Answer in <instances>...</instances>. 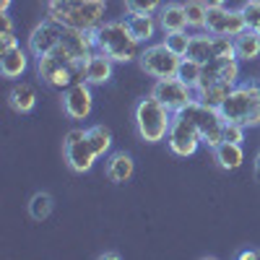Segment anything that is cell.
<instances>
[{
	"label": "cell",
	"instance_id": "7c38bea8",
	"mask_svg": "<svg viewBox=\"0 0 260 260\" xmlns=\"http://www.w3.org/2000/svg\"><path fill=\"white\" fill-rule=\"evenodd\" d=\"M94 110V94H91V83L78 81L71 89L62 91V112L71 120H86Z\"/></svg>",
	"mask_w": 260,
	"mask_h": 260
},
{
	"label": "cell",
	"instance_id": "8d00e7d4",
	"mask_svg": "<svg viewBox=\"0 0 260 260\" xmlns=\"http://www.w3.org/2000/svg\"><path fill=\"white\" fill-rule=\"evenodd\" d=\"M257 3H260V0H257Z\"/></svg>",
	"mask_w": 260,
	"mask_h": 260
},
{
	"label": "cell",
	"instance_id": "5b68a950",
	"mask_svg": "<svg viewBox=\"0 0 260 260\" xmlns=\"http://www.w3.org/2000/svg\"><path fill=\"white\" fill-rule=\"evenodd\" d=\"M182 115L190 117V120L195 122V127H198V133H201L203 146L216 148V146L224 141V125H226V120H224L221 110L208 107V104H203V102L195 99V102H190L185 110H182Z\"/></svg>",
	"mask_w": 260,
	"mask_h": 260
},
{
	"label": "cell",
	"instance_id": "3957f363",
	"mask_svg": "<svg viewBox=\"0 0 260 260\" xmlns=\"http://www.w3.org/2000/svg\"><path fill=\"white\" fill-rule=\"evenodd\" d=\"M221 115L226 122L260 127V86L255 81L237 83L221 104Z\"/></svg>",
	"mask_w": 260,
	"mask_h": 260
},
{
	"label": "cell",
	"instance_id": "484cf974",
	"mask_svg": "<svg viewBox=\"0 0 260 260\" xmlns=\"http://www.w3.org/2000/svg\"><path fill=\"white\" fill-rule=\"evenodd\" d=\"M201 71H203V62H198V60H190V57H182V62H180V68H177V78L180 81H185L187 86H198V81H201Z\"/></svg>",
	"mask_w": 260,
	"mask_h": 260
},
{
	"label": "cell",
	"instance_id": "603a6c76",
	"mask_svg": "<svg viewBox=\"0 0 260 260\" xmlns=\"http://www.w3.org/2000/svg\"><path fill=\"white\" fill-rule=\"evenodd\" d=\"M52 206H55V201H52L50 192H34L31 201H29V216L34 221H45L52 213Z\"/></svg>",
	"mask_w": 260,
	"mask_h": 260
},
{
	"label": "cell",
	"instance_id": "ba28073f",
	"mask_svg": "<svg viewBox=\"0 0 260 260\" xmlns=\"http://www.w3.org/2000/svg\"><path fill=\"white\" fill-rule=\"evenodd\" d=\"M167 146L175 156H192L203 146L195 122L190 117H185L182 112H175V117H172L169 133H167Z\"/></svg>",
	"mask_w": 260,
	"mask_h": 260
},
{
	"label": "cell",
	"instance_id": "30bf717a",
	"mask_svg": "<svg viewBox=\"0 0 260 260\" xmlns=\"http://www.w3.org/2000/svg\"><path fill=\"white\" fill-rule=\"evenodd\" d=\"M151 96L159 99L167 110H172V112H182L190 102L198 99V96H195L192 86H187V83L180 81L177 76H175V78H161V81H156L154 89H151Z\"/></svg>",
	"mask_w": 260,
	"mask_h": 260
},
{
	"label": "cell",
	"instance_id": "4fadbf2b",
	"mask_svg": "<svg viewBox=\"0 0 260 260\" xmlns=\"http://www.w3.org/2000/svg\"><path fill=\"white\" fill-rule=\"evenodd\" d=\"M112 73H115V60L107 57L99 50H94L89 57H86V62H83V81L91 83V86L107 83L112 78Z\"/></svg>",
	"mask_w": 260,
	"mask_h": 260
},
{
	"label": "cell",
	"instance_id": "d4e9b609",
	"mask_svg": "<svg viewBox=\"0 0 260 260\" xmlns=\"http://www.w3.org/2000/svg\"><path fill=\"white\" fill-rule=\"evenodd\" d=\"M185 6V16H187V26L190 29H206V16H208V8L203 0H187Z\"/></svg>",
	"mask_w": 260,
	"mask_h": 260
},
{
	"label": "cell",
	"instance_id": "8992f818",
	"mask_svg": "<svg viewBox=\"0 0 260 260\" xmlns=\"http://www.w3.org/2000/svg\"><path fill=\"white\" fill-rule=\"evenodd\" d=\"M37 73L47 86L65 91V89H71L73 83L83 81V62L45 55V57H37Z\"/></svg>",
	"mask_w": 260,
	"mask_h": 260
},
{
	"label": "cell",
	"instance_id": "74e56055",
	"mask_svg": "<svg viewBox=\"0 0 260 260\" xmlns=\"http://www.w3.org/2000/svg\"><path fill=\"white\" fill-rule=\"evenodd\" d=\"M104 3H107V0H104Z\"/></svg>",
	"mask_w": 260,
	"mask_h": 260
},
{
	"label": "cell",
	"instance_id": "8fae6325",
	"mask_svg": "<svg viewBox=\"0 0 260 260\" xmlns=\"http://www.w3.org/2000/svg\"><path fill=\"white\" fill-rule=\"evenodd\" d=\"M247 26H245V18H242V11L237 8H208V16H206V29L208 34H216V37H237L242 34Z\"/></svg>",
	"mask_w": 260,
	"mask_h": 260
},
{
	"label": "cell",
	"instance_id": "52a82bcc",
	"mask_svg": "<svg viewBox=\"0 0 260 260\" xmlns=\"http://www.w3.org/2000/svg\"><path fill=\"white\" fill-rule=\"evenodd\" d=\"M138 62H141V68H143L146 76L161 81V78H175L177 76V68H180L182 57L175 55L161 42V45H148L146 50H141Z\"/></svg>",
	"mask_w": 260,
	"mask_h": 260
},
{
	"label": "cell",
	"instance_id": "4dcf8cb0",
	"mask_svg": "<svg viewBox=\"0 0 260 260\" xmlns=\"http://www.w3.org/2000/svg\"><path fill=\"white\" fill-rule=\"evenodd\" d=\"M245 125H237V122H226L224 125V141L229 143H242L245 141Z\"/></svg>",
	"mask_w": 260,
	"mask_h": 260
},
{
	"label": "cell",
	"instance_id": "836d02e7",
	"mask_svg": "<svg viewBox=\"0 0 260 260\" xmlns=\"http://www.w3.org/2000/svg\"><path fill=\"white\" fill-rule=\"evenodd\" d=\"M99 257H102V260H120V255H117V252H102Z\"/></svg>",
	"mask_w": 260,
	"mask_h": 260
},
{
	"label": "cell",
	"instance_id": "9c48e42d",
	"mask_svg": "<svg viewBox=\"0 0 260 260\" xmlns=\"http://www.w3.org/2000/svg\"><path fill=\"white\" fill-rule=\"evenodd\" d=\"M62 154H65V161H68V167L73 172H78V175H83V172H91L94 161L99 159L96 151L89 141V133L81 127H73L68 136H65L62 141Z\"/></svg>",
	"mask_w": 260,
	"mask_h": 260
},
{
	"label": "cell",
	"instance_id": "44dd1931",
	"mask_svg": "<svg viewBox=\"0 0 260 260\" xmlns=\"http://www.w3.org/2000/svg\"><path fill=\"white\" fill-rule=\"evenodd\" d=\"M185 57L198 60V62H208V60H213V57H216V52H213V34H208V31H203V34H192L190 47H187V55H185Z\"/></svg>",
	"mask_w": 260,
	"mask_h": 260
},
{
	"label": "cell",
	"instance_id": "ac0fdd59",
	"mask_svg": "<svg viewBox=\"0 0 260 260\" xmlns=\"http://www.w3.org/2000/svg\"><path fill=\"white\" fill-rule=\"evenodd\" d=\"M8 104H11V110L18 112V115H26L31 112L34 107H37V89L31 83H16L13 89L8 91Z\"/></svg>",
	"mask_w": 260,
	"mask_h": 260
},
{
	"label": "cell",
	"instance_id": "83f0119b",
	"mask_svg": "<svg viewBox=\"0 0 260 260\" xmlns=\"http://www.w3.org/2000/svg\"><path fill=\"white\" fill-rule=\"evenodd\" d=\"M240 11H242V18H245V26L260 31V3L257 0H245V6Z\"/></svg>",
	"mask_w": 260,
	"mask_h": 260
},
{
	"label": "cell",
	"instance_id": "d590c367",
	"mask_svg": "<svg viewBox=\"0 0 260 260\" xmlns=\"http://www.w3.org/2000/svg\"><path fill=\"white\" fill-rule=\"evenodd\" d=\"M255 177H257V180H260V154H257V156H255Z\"/></svg>",
	"mask_w": 260,
	"mask_h": 260
},
{
	"label": "cell",
	"instance_id": "7a4b0ae2",
	"mask_svg": "<svg viewBox=\"0 0 260 260\" xmlns=\"http://www.w3.org/2000/svg\"><path fill=\"white\" fill-rule=\"evenodd\" d=\"M96 50L115 62H133L141 57V42L130 34L125 21H104L94 29Z\"/></svg>",
	"mask_w": 260,
	"mask_h": 260
},
{
	"label": "cell",
	"instance_id": "d6a6232c",
	"mask_svg": "<svg viewBox=\"0 0 260 260\" xmlns=\"http://www.w3.org/2000/svg\"><path fill=\"white\" fill-rule=\"evenodd\" d=\"M206 8H224L226 6V0H203Z\"/></svg>",
	"mask_w": 260,
	"mask_h": 260
},
{
	"label": "cell",
	"instance_id": "2e32d148",
	"mask_svg": "<svg viewBox=\"0 0 260 260\" xmlns=\"http://www.w3.org/2000/svg\"><path fill=\"white\" fill-rule=\"evenodd\" d=\"M156 18H159V29L164 34L185 31L187 29V16H185V6L182 3H167V6H161Z\"/></svg>",
	"mask_w": 260,
	"mask_h": 260
},
{
	"label": "cell",
	"instance_id": "5bb4252c",
	"mask_svg": "<svg viewBox=\"0 0 260 260\" xmlns=\"http://www.w3.org/2000/svg\"><path fill=\"white\" fill-rule=\"evenodd\" d=\"M29 50H24L21 45H13V47H6L0 50V73L6 78H21L29 68Z\"/></svg>",
	"mask_w": 260,
	"mask_h": 260
},
{
	"label": "cell",
	"instance_id": "d6986e66",
	"mask_svg": "<svg viewBox=\"0 0 260 260\" xmlns=\"http://www.w3.org/2000/svg\"><path fill=\"white\" fill-rule=\"evenodd\" d=\"M136 172V161L130 154H125V151H117V154H112L110 159H107V177H110L112 182L122 185L127 182L130 177H133Z\"/></svg>",
	"mask_w": 260,
	"mask_h": 260
},
{
	"label": "cell",
	"instance_id": "f546056e",
	"mask_svg": "<svg viewBox=\"0 0 260 260\" xmlns=\"http://www.w3.org/2000/svg\"><path fill=\"white\" fill-rule=\"evenodd\" d=\"M0 21H3V37H0V50H6V47H13V45H18V42H16V37H13V21H11L8 11H6V13H0Z\"/></svg>",
	"mask_w": 260,
	"mask_h": 260
},
{
	"label": "cell",
	"instance_id": "6da1fadb",
	"mask_svg": "<svg viewBox=\"0 0 260 260\" xmlns=\"http://www.w3.org/2000/svg\"><path fill=\"white\" fill-rule=\"evenodd\" d=\"M104 0H47V16L65 26L94 31L104 24Z\"/></svg>",
	"mask_w": 260,
	"mask_h": 260
},
{
	"label": "cell",
	"instance_id": "9a60e30c",
	"mask_svg": "<svg viewBox=\"0 0 260 260\" xmlns=\"http://www.w3.org/2000/svg\"><path fill=\"white\" fill-rule=\"evenodd\" d=\"M125 24H127L130 34H133L141 45L151 42L156 37V31H159V18L154 13H127Z\"/></svg>",
	"mask_w": 260,
	"mask_h": 260
},
{
	"label": "cell",
	"instance_id": "1f68e13d",
	"mask_svg": "<svg viewBox=\"0 0 260 260\" xmlns=\"http://www.w3.org/2000/svg\"><path fill=\"white\" fill-rule=\"evenodd\" d=\"M240 257L242 260H260V250H242Z\"/></svg>",
	"mask_w": 260,
	"mask_h": 260
},
{
	"label": "cell",
	"instance_id": "e0dca14e",
	"mask_svg": "<svg viewBox=\"0 0 260 260\" xmlns=\"http://www.w3.org/2000/svg\"><path fill=\"white\" fill-rule=\"evenodd\" d=\"M213 161L219 164L221 169H226V172L240 169V167H242V161H245L242 143H229V141H221L219 146L213 148Z\"/></svg>",
	"mask_w": 260,
	"mask_h": 260
},
{
	"label": "cell",
	"instance_id": "f35d334b",
	"mask_svg": "<svg viewBox=\"0 0 260 260\" xmlns=\"http://www.w3.org/2000/svg\"><path fill=\"white\" fill-rule=\"evenodd\" d=\"M257 34H260V31H257Z\"/></svg>",
	"mask_w": 260,
	"mask_h": 260
},
{
	"label": "cell",
	"instance_id": "f1b7e54d",
	"mask_svg": "<svg viewBox=\"0 0 260 260\" xmlns=\"http://www.w3.org/2000/svg\"><path fill=\"white\" fill-rule=\"evenodd\" d=\"M127 13H159L161 0H122Z\"/></svg>",
	"mask_w": 260,
	"mask_h": 260
},
{
	"label": "cell",
	"instance_id": "277c9868",
	"mask_svg": "<svg viewBox=\"0 0 260 260\" xmlns=\"http://www.w3.org/2000/svg\"><path fill=\"white\" fill-rule=\"evenodd\" d=\"M172 117L175 112L167 110V107L154 99V96H146L136 104L133 110V122H136V130L141 141L146 143H159V141H167V133H169V125H172Z\"/></svg>",
	"mask_w": 260,
	"mask_h": 260
},
{
	"label": "cell",
	"instance_id": "7402d4cb",
	"mask_svg": "<svg viewBox=\"0 0 260 260\" xmlns=\"http://www.w3.org/2000/svg\"><path fill=\"white\" fill-rule=\"evenodd\" d=\"M232 89H234V83L221 81V83L206 86V89H198V91H195V96H198V102H203V104H208V107H216V110H221V104H224V99L229 96Z\"/></svg>",
	"mask_w": 260,
	"mask_h": 260
},
{
	"label": "cell",
	"instance_id": "ffe728a7",
	"mask_svg": "<svg viewBox=\"0 0 260 260\" xmlns=\"http://www.w3.org/2000/svg\"><path fill=\"white\" fill-rule=\"evenodd\" d=\"M234 50H237V60H255L260 57V34L255 29H245L242 34L234 37Z\"/></svg>",
	"mask_w": 260,
	"mask_h": 260
},
{
	"label": "cell",
	"instance_id": "e575fe53",
	"mask_svg": "<svg viewBox=\"0 0 260 260\" xmlns=\"http://www.w3.org/2000/svg\"><path fill=\"white\" fill-rule=\"evenodd\" d=\"M11 8V0H0V13H6Z\"/></svg>",
	"mask_w": 260,
	"mask_h": 260
},
{
	"label": "cell",
	"instance_id": "4316f807",
	"mask_svg": "<svg viewBox=\"0 0 260 260\" xmlns=\"http://www.w3.org/2000/svg\"><path fill=\"white\" fill-rule=\"evenodd\" d=\"M190 39H192V34H187V29L185 31H172V34H164V45L175 55L185 57L187 55V47H190Z\"/></svg>",
	"mask_w": 260,
	"mask_h": 260
},
{
	"label": "cell",
	"instance_id": "cb8c5ba5",
	"mask_svg": "<svg viewBox=\"0 0 260 260\" xmlns=\"http://www.w3.org/2000/svg\"><path fill=\"white\" fill-rule=\"evenodd\" d=\"M86 133H89V141H91V146L96 151V156H104L107 151L112 148V130L107 125H91Z\"/></svg>",
	"mask_w": 260,
	"mask_h": 260
}]
</instances>
